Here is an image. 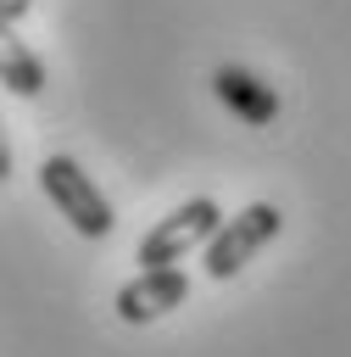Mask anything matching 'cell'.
Wrapping results in <instances>:
<instances>
[{
	"label": "cell",
	"instance_id": "1",
	"mask_svg": "<svg viewBox=\"0 0 351 357\" xmlns=\"http://www.w3.org/2000/svg\"><path fill=\"white\" fill-rule=\"evenodd\" d=\"M39 190L50 195V206H56L84 240H106V234L117 229L111 201L100 195V184H95L72 156H45V162H39Z\"/></svg>",
	"mask_w": 351,
	"mask_h": 357
},
{
	"label": "cell",
	"instance_id": "2",
	"mask_svg": "<svg viewBox=\"0 0 351 357\" xmlns=\"http://www.w3.org/2000/svg\"><path fill=\"white\" fill-rule=\"evenodd\" d=\"M279 206L273 201H251V206H240L234 218H223L217 229H212V240L201 245V268H206V279H234L245 262H256V251L279 234Z\"/></svg>",
	"mask_w": 351,
	"mask_h": 357
},
{
	"label": "cell",
	"instance_id": "3",
	"mask_svg": "<svg viewBox=\"0 0 351 357\" xmlns=\"http://www.w3.org/2000/svg\"><path fill=\"white\" fill-rule=\"evenodd\" d=\"M217 223H223L217 201H212V195H195V201L173 206L162 223H150V229H145V240L134 245V262H139V268H173L178 257L201 251V245L212 240V229H217Z\"/></svg>",
	"mask_w": 351,
	"mask_h": 357
},
{
	"label": "cell",
	"instance_id": "4",
	"mask_svg": "<svg viewBox=\"0 0 351 357\" xmlns=\"http://www.w3.org/2000/svg\"><path fill=\"white\" fill-rule=\"evenodd\" d=\"M184 301H189V273H178V268H139V279H128L111 307H117L123 324H156V318H167Z\"/></svg>",
	"mask_w": 351,
	"mask_h": 357
},
{
	"label": "cell",
	"instance_id": "5",
	"mask_svg": "<svg viewBox=\"0 0 351 357\" xmlns=\"http://www.w3.org/2000/svg\"><path fill=\"white\" fill-rule=\"evenodd\" d=\"M212 95H217L240 123H251V128H267V123L279 117V89L262 84V78H256L251 67H240V61L212 67Z\"/></svg>",
	"mask_w": 351,
	"mask_h": 357
},
{
	"label": "cell",
	"instance_id": "6",
	"mask_svg": "<svg viewBox=\"0 0 351 357\" xmlns=\"http://www.w3.org/2000/svg\"><path fill=\"white\" fill-rule=\"evenodd\" d=\"M0 84L11 89V95H22V100H33V95H45V61L33 56V45L17 33V22H6L0 17Z\"/></svg>",
	"mask_w": 351,
	"mask_h": 357
},
{
	"label": "cell",
	"instance_id": "7",
	"mask_svg": "<svg viewBox=\"0 0 351 357\" xmlns=\"http://www.w3.org/2000/svg\"><path fill=\"white\" fill-rule=\"evenodd\" d=\"M28 11H33V0H0V17H6V22H22Z\"/></svg>",
	"mask_w": 351,
	"mask_h": 357
},
{
	"label": "cell",
	"instance_id": "8",
	"mask_svg": "<svg viewBox=\"0 0 351 357\" xmlns=\"http://www.w3.org/2000/svg\"><path fill=\"white\" fill-rule=\"evenodd\" d=\"M11 178V139H6V128H0V184Z\"/></svg>",
	"mask_w": 351,
	"mask_h": 357
}]
</instances>
